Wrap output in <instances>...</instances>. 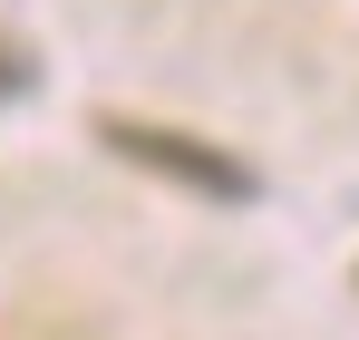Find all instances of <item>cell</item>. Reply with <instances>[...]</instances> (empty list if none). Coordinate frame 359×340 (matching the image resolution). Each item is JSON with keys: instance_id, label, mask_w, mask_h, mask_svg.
I'll return each mask as SVG.
<instances>
[{"instance_id": "6da1fadb", "label": "cell", "mask_w": 359, "mask_h": 340, "mask_svg": "<svg viewBox=\"0 0 359 340\" xmlns=\"http://www.w3.org/2000/svg\"><path fill=\"white\" fill-rule=\"evenodd\" d=\"M117 156H136V166H156V175H175V185H194V195H214V204H252L262 195V175L233 166L224 146H194V136H175V126H136V117H107L97 126Z\"/></svg>"}, {"instance_id": "7a4b0ae2", "label": "cell", "mask_w": 359, "mask_h": 340, "mask_svg": "<svg viewBox=\"0 0 359 340\" xmlns=\"http://www.w3.org/2000/svg\"><path fill=\"white\" fill-rule=\"evenodd\" d=\"M0 98H20V58H10V39H0Z\"/></svg>"}]
</instances>
